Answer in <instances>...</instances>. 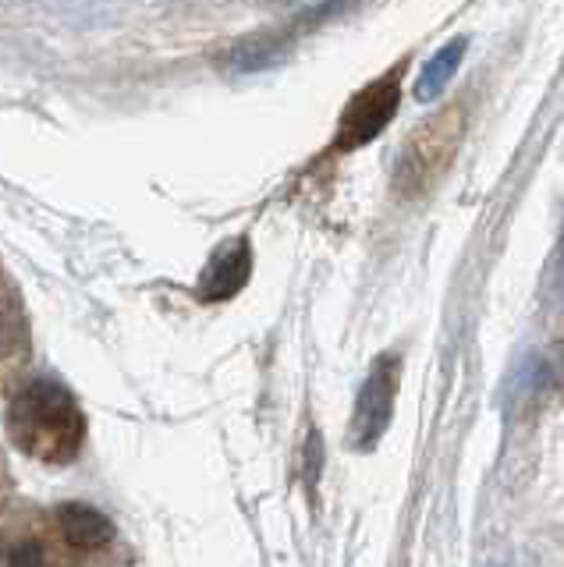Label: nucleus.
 Instances as JSON below:
<instances>
[{
  "label": "nucleus",
  "mask_w": 564,
  "mask_h": 567,
  "mask_svg": "<svg viewBox=\"0 0 564 567\" xmlns=\"http://www.w3.org/2000/svg\"><path fill=\"white\" fill-rule=\"evenodd\" d=\"M8 433L19 447L50 465H64L79 454L85 422L75 398L54 380H32L8 408Z\"/></svg>",
  "instance_id": "f257e3e1"
},
{
  "label": "nucleus",
  "mask_w": 564,
  "mask_h": 567,
  "mask_svg": "<svg viewBox=\"0 0 564 567\" xmlns=\"http://www.w3.org/2000/svg\"><path fill=\"white\" fill-rule=\"evenodd\" d=\"M465 135V106H448L409 135L394 167V185L401 195H422L451 167Z\"/></svg>",
  "instance_id": "f03ea898"
},
{
  "label": "nucleus",
  "mask_w": 564,
  "mask_h": 567,
  "mask_svg": "<svg viewBox=\"0 0 564 567\" xmlns=\"http://www.w3.org/2000/svg\"><path fill=\"white\" fill-rule=\"evenodd\" d=\"M398 103H401V68L369 82L348 100L338 128V150H359L366 142H373L387 128V121L394 117Z\"/></svg>",
  "instance_id": "7ed1b4c3"
},
{
  "label": "nucleus",
  "mask_w": 564,
  "mask_h": 567,
  "mask_svg": "<svg viewBox=\"0 0 564 567\" xmlns=\"http://www.w3.org/2000/svg\"><path fill=\"white\" fill-rule=\"evenodd\" d=\"M394 383H398V362L380 359L377 369L369 372V380L359 394V404H356V443L359 447H369V443L387 430L391 401H394Z\"/></svg>",
  "instance_id": "20e7f679"
},
{
  "label": "nucleus",
  "mask_w": 564,
  "mask_h": 567,
  "mask_svg": "<svg viewBox=\"0 0 564 567\" xmlns=\"http://www.w3.org/2000/svg\"><path fill=\"white\" fill-rule=\"evenodd\" d=\"M249 266H253V252H249V241H232L227 248L209 259L206 274L199 291L206 301H221V298H232L245 288L249 280Z\"/></svg>",
  "instance_id": "39448f33"
},
{
  "label": "nucleus",
  "mask_w": 564,
  "mask_h": 567,
  "mask_svg": "<svg viewBox=\"0 0 564 567\" xmlns=\"http://www.w3.org/2000/svg\"><path fill=\"white\" fill-rule=\"evenodd\" d=\"M58 532L72 549H100L114 539V525L103 511L90 504H64L58 507Z\"/></svg>",
  "instance_id": "423d86ee"
},
{
  "label": "nucleus",
  "mask_w": 564,
  "mask_h": 567,
  "mask_svg": "<svg viewBox=\"0 0 564 567\" xmlns=\"http://www.w3.org/2000/svg\"><path fill=\"white\" fill-rule=\"evenodd\" d=\"M465 50H469V40H451L448 47H440L433 58L427 61V68L419 71V79H416V100H437L440 93L448 89V82L454 79V71L458 64H462L465 58Z\"/></svg>",
  "instance_id": "0eeeda50"
},
{
  "label": "nucleus",
  "mask_w": 564,
  "mask_h": 567,
  "mask_svg": "<svg viewBox=\"0 0 564 567\" xmlns=\"http://www.w3.org/2000/svg\"><path fill=\"white\" fill-rule=\"evenodd\" d=\"M0 564H4V567H50L47 546H43L40 536H32V532L8 536L4 549H0Z\"/></svg>",
  "instance_id": "6e6552de"
}]
</instances>
